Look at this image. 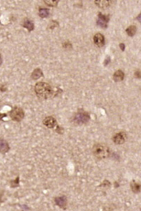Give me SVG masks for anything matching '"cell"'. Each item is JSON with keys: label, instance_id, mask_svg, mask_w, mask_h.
<instances>
[{"label": "cell", "instance_id": "obj_1", "mask_svg": "<svg viewBox=\"0 0 141 211\" xmlns=\"http://www.w3.org/2000/svg\"><path fill=\"white\" fill-rule=\"evenodd\" d=\"M36 94L42 99H49L53 98L55 92L49 83L44 82H39L34 87Z\"/></svg>", "mask_w": 141, "mask_h": 211}, {"label": "cell", "instance_id": "obj_2", "mask_svg": "<svg viewBox=\"0 0 141 211\" xmlns=\"http://www.w3.org/2000/svg\"><path fill=\"white\" fill-rule=\"evenodd\" d=\"M93 154L98 160H103L109 157L110 149L104 143H95L92 149Z\"/></svg>", "mask_w": 141, "mask_h": 211}, {"label": "cell", "instance_id": "obj_3", "mask_svg": "<svg viewBox=\"0 0 141 211\" xmlns=\"http://www.w3.org/2000/svg\"><path fill=\"white\" fill-rule=\"evenodd\" d=\"M90 120V115L88 112L85 111V110H79L74 115V116L73 117V122H74L75 124L77 125H83L86 124L89 122Z\"/></svg>", "mask_w": 141, "mask_h": 211}, {"label": "cell", "instance_id": "obj_4", "mask_svg": "<svg viewBox=\"0 0 141 211\" xmlns=\"http://www.w3.org/2000/svg\"><path fill=\"white\" fill-rule=\"evenodd\" d=\"M25 115H24V111L20 107H15L13 108V110L10 113V117L13 121L16 122H20L23 119Z\"/></svg>", "mask_w": 141, "mask_h": 211}, {"label": "cell", "instance_id": "obj_5", "mask_svg": "<svg viewBox=\"0 0 141 211\" xmlns=\"http://www.w3.org/2000/svg\"><path fill=\"white\" fill-rule=\"evenodd\" d=\"M110 20L109 15H103L101 12L98 13L97 20V25L103 28H106L108 26V22Z\"/></svg>", "mask_w": 141, "mask_h": 211}, {"label": "cell", "instance_id": "obj_6", "mask_svg": "<svg viewBox=\"0 0 141 211\" xmlns=\"http://www.w3.org/2000/svg\"><path fill=\"white\" fill-rule=\"evenodd\" d=\"M127 134L124 131H120V132L116 133L114 135V136L112 137L113 142L115 143L117 145H121L124 143L127 140Z\"/></svg>", "mask_w": 141, "mask_h": 211}, {"label": "cell", "instance_id": "obj_7", "mask_svg": "<svg viewBox=\"0 0 141 211\" xmlns=\"http://www.w3.org/2000/svg\"><path fill=\"white\" fill-rule=\"evenodd\" d=\"M43 124L47 127L48 128H50V129H53L55 127H58V124H57V122H56V119L52 116H48L43 120Z\"/></svg>", "mask_w": 141, "mask_h": 211}, {"label": "cell", "instance_id": "obj_8", "mask_svg": "<svg viewBox=\"0 0 141 211\" xmlns=\"http://www.w3.org/2000/svg\"><path fill=\"white\" fill-rule=\"evenodd\" d=\"M94 43L98 48H102L105 45V37L103 34L99 33V32L96 33L94 36Z\"/></svg>", "mask_w": 141, "mask_h": 211}, {"label": "cell", "instance_id": "obj_9", "mask_svg": "<svg viewBox=\"0 0 141 211\" xmlns=\"http://www.w3.org/2000/svg\"><path fill=\"white\" fill-rule=\"evenodd\" d=\"M55 202L57 206L61 207V208H65L67 205V198L65 196H61L56 197H55Z\"/></svg>", "mask_w": 141, "mask_h": 211}, {"label": "cell", "instance_id": "obj_10", "mask_svg": "<svg viewBox=\"0 0 141 211\" xmlns=\"http://www.w3.org/2000/svg\"><path fill=\"white\" fill-rule=\"evenodd\" d=\"M10 150V146L8 143L3 139H0V153L5 154Z\"/></svg>", "mask_w": 141, "mask_h": 211}, {"label": "cell", "instance_id": "obj_11", "mask_svg": "<svg viewBox=\"0 0 141 211\" xmlns=\"http://www.w3.org/2000/svg\"><path fill=\"white\" fill-rule=\"evenodd\" d=\"M124 77H125V74L123 73V71L118 69L117 71H116L114 73V75H113V79L114 81L116 82H122L123 79H124Z\"/></svg>", "mask_w": 141, "mask_h": 211}, {"label": "cell", "instance_id": "obj_12", "mask_svg": "<svg viewBox=\"0 0 141 211\" xmlns=\"http://www.w3.org/2000/svg\"><path fill=\"white\" fill-rule=\"evenodd\" d=\"M113 1H109V0H98L95 1V4L100 8H109Z\"/></svg>", "mask_w": 141, "mask_h": 211}, {"label": "cell", "instance_id": "obj_13", "mask_svg": "<svg viewBox=\"0 0 141 211\" xmlns=\"http://www.w3.org/2000/svg\"><path fill=\"white\" fill-rule=\"evenodd\" d=\"M23 27L25 28L28 32H32L34 30V23L32 20H30L29 19H25L23 21Z\"/></svg>", "mask_w": 141, "mask_h": 211}, {"label": "cell", "instance_id": "obj_14", "mask_svg": "<svg viewBox=\"0 0 141 211\" xmlns=\"http://www.w3.org/2000/svg\"><path fill=\"white\" fill-rule=\"evenodd\" d=\"M43 77V72L40 69H36L32 72V74L31 75V77L33 80H38L39 78H40Z\"/></svg>", "mask_w": 141, "mask_h": 211}, {"label": "cell", "instance_id": "obj_15", "mask_svg": "<svg viewBox=\"0 0 141 211\" xmlns=\"http://www.w3.org/2000/svg\"><path fill=\"white\" fill-rule=\"evenodd\" d=\"M136 31H137L136 26L131 25V26H129L128 28L126 29V32H127V34H128V36L132 37V36H135Z\"/></svg>", "mask_w": 141, "mask_h": 211}, {"label": "cell", "instance_id": "obj_16", "mask_svg": "<svg viewBox=\"0 0 141 211\" xmlns=\"http://www.w3.org/2000/svg\"><path fill=\"white\" fill-rule=\"evenodd\" d=\"M39 15L40 18H47L49 15V10L47 8H40L39 9Z\"/></svg>", "mask_w": 141, "mask_h": 211}, {"label": "cell", "instance_id": "obj_17", "mask_svg": "<svg viewBox=\"0 0 141 211\" xmlns=\"http://www.w3.org/2000/svg\"><path fill=\"white\" fill-rule=\"evenodd\" d=\"M131 188L133 191V193H138L140 192V185L138 183H136V181H131Z\"/></svg>", "mask_w": 141, "mask_h": 211}, {"label": "cell", "instance_id": "obj_18", "mask_svg": "<svg viewBox=\"0 0 141 211\" xmlns=\"http://www.w3.org/2000/svg\"><path fill=\"white\" fill-rule=\"evenodd\" d=\"M44 3H46L47 5L49 6V7H56L57 6V4H58V3H59V1L58 0H56V1H52V0H44Z\"/></svg>", "mask_w": 141, "mask_h": 211}, {"label": "cell", "instance_id": "obj_19", "mask_svg": "<svg viewBox=\"0 0 141 211\" xmlns=\"http://www.w3.org/2000/svg\"><path fill=\"white\" fill-rule=\"evenodd\" d=\"M58 26H59V23H58L57 21L52 20L51 21V23H49V28H50V29H54V28H56V27H58Z\"/></svg>", "mask_w": 141, "mask_h": 211}, {"label": "cell", "instance_id": "obj_20", "mask_svg": "<svg viewBox=\"0 0 141 211\" xmlns=\"http://www.w3.org/2000/svg\"><path fill=\"white\" fill-rule=\"evenodd\" d=\"M11 187H17V186L20 185V177L19 176H17V178H16L15 181H11Z\"/></svg>", "mask_w": 141, "mask_h": 211}, {"label": "cell", "instance_id": "obj_21", "mask_svg": "<svg viewBox=\"0 0 141 211\" xmlns=\"http://www.w3.org/2000/svg\"><path fill=\"white\" fill-rule=\"evenodd\" d=\"M63 47H64V48H72V44H71V43L69 42V41H66V42H64V43L63 44Z\"/></svg>", "mask_w": 141, "mask_h": 211}, {"label": "cell", "instance_id": "obj_22", "mask_svg": "<svg viewBox=\"0 0 141 211\" xmlns=\"http://www.w3.org/2000/svg\"><path fill=\"white\" fill-rule=\"evenodd\" d=\"M106 185L107 186V187H109V186H110V183L108 181H104L103 182V184L101 185V186H106Z\"/></svg>", "mask_w": 141, "mask_h": 211}, {"label": "cell", "instance_id": "obj_23", "mask_svg": "<svg viewBox=\"0 0 141 211\" xmlns=\"http://www.w3.org/2000/svg\"><path fill=\"white\" fill-rule=\"evenodd\" d=\"M110 56H107V57H106V58L105 61H104V65H107L108 64L110 63Z\"/></svg>", "mask_w": 141, "mask_h": 211}, {"label": "cell", "instance_id": "obj_24", "mask_svg": "<svg viewBox=\"0 0 141 211\" xmlns=\"http://www.w3.org/2000/svg\"><path fill=\"white\" fill-rule=\"evenodd\" d=\"M135 77L139 79L140 78V70H137L136 72H135Z\"/></svg>", "mask_w": 141, "mask_h": 211}, {"label": "cell", "instance_id": "obj_25", "mask_svg": "<svg viewBox=\"0 0 141 211\" xmlns=\"http://www.w3.org/2000/svg\"><path fill=\"white\" fill-rule=\"evenodd\" d=\"M119 47H120V49L122 51H124V50H125V44H119Z\"/></svg>", "mask_w": 141, "mask_h": 211}, {"label": "cell", "instance_id": "obj_26", "mask_svg": "<svg viewBox=\"0 0 141 211\" xmlns=\"http://www.w3.org/2000/svg\"><path fill=\"white\" fill-rule=\"evenodd\" d=\"M6 116H7V114H2V113H1V114H0V120L3 119V118L6 117Z\"/></svg>", "mask_w": 141, "mask_h": 211}, {"label": "cell", "instance_id": "obj_27", "mask_svg": "<svg viewBox=\"0 0 141 211\" xmlns=\"http://www.w3.org/2000/svg\"><path fill=\"white\" fill-rule=\"evenodd\" d=\"M2 63H3V58H2V56H1V54H0V65H2Z\"/></svg>", "mask_w": 141, "mask_h": 211}, {"label": "cell", "instance_id": "obj_28", "mask_svg": "<svg viewBox=\"0 0 141 211\" xmlns=\"http://www.w3.org/2000/svg\"><path fill=\"white\" fill-rule=\"evenodd\" d=\"M137 19H138L139 22H140V15H138V17H137Z\"/></svg>", "mask_w": 141, "mask_h": 211}]
</instances>
